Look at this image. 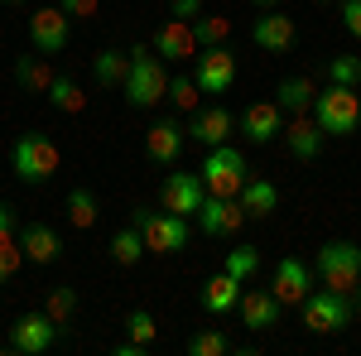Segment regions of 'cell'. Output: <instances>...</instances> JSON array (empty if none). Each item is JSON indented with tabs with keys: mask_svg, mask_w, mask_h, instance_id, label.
I'll use <instances>...</instances> for the list:
<instances>
[{
	"mask_svg": "<svg viewBox=\"0 0 361 356\" xmlns=\"http://www.w3.org/2000/svg\"><path fill=\"white\" fill-rule=\"evenodd\" d=\"M270 294H275L284 308L308 299V265L299 260V255H284V260L275 265V274H270Z\"/></svg>",
	"mask_w": 361,
	"mask_h": 356,
	"instance_id": "18",
	"label": "cell"
},
{
	"mask_svg": "<svg viewBox=\"0 0 361 356\" xmlns=\"http://www.w3.org/2000/svg\"><path fill=\"white\" fill-rule=\"evenodd\" d=\"M323 5H328V0H323Z\"/></svg>",
	"mask_w": 361,
	"mask_h": 356,
	"instance_id": "46",
	"label": "cell"
},
{
	"mask_svg": "<svg viewBox=\"0 0 361 356\" xmlns=\"http://www.w3.org/2000/svg\"><path fill=\"white\" fill-rule=\"evenodd\" d=\"M226 274H231V279H241V284H246L250 274L260 270V250L255 246H231L226 250V265H222Z\"/></svg>",
	"mask_w": 361,
	"mask_h": 356,
	"instance_id": "33",
	"label": "cell"
},
{
	"mask_svg": "<svg viewBox=\"0 0 361 356\" xmlns=\"http://www.w3.org/2000/svg\"><path fill=\"white\" fill-rule=\"evenodd\" d=\"M68 221H73L78 231H92V226H97V192L92 188L68 192Z\"/></svg>",
	"mask_w": 361,
	"mask_h": 356,
	"instance_id": "31",
	"label": "cell"
},
{
	"mask_svg": "<svg viewBox=\"0 0 361 356\" xmlns=\"http://www.w3.org/2000/svg\"><path fill=\"white\" fill-rule=\"evenodd\" d=\"M130 221H135L140 236H145V250H154V255H173V250L188 246V217H178V212L130 207Z\"/></svg>",
	"mask_w": 361,
	"mask_h": 356,
	"instance_id": "6",
	"label": "cell"
},
{
	"mask_svg": "<svg viewBox=\"0 0 361 356\" xmlns=\"http://www.w3.org/2000/svg\"><path fill=\"white\" fill-rule=\"evenodd\" d=\"M188 25H193L197 49H217V44L231 39V15H197V20H188Z\"/></svg>",
	"mask_w": 361,
	"mask_h": 356,
	"instance_id": "29",
	"label": "cell"
},
{
	"mask_svg": "<svg viewBox=\"0 0 361 356\" xmlns=\"http://www.w3.org/2000/svg\"><path fill=\"white\" fill-rule=\"evenodd\" d=\"M44 313H49L58 323V332L68 337V323L78 318V289H73V284H58L54 294H49V303H44Z\"/></svg>",
	"mask_w": 361,
	"mask_h": 356,
	"instance_id": "30",
	"label": "cell"
},
{
	"mask_svg": "<svg viewBox=\"0 0 361 356\" xmlns=\"http://www.w3.org/2000/svg\"><path fill=\"white\" fill-rule=\"evenodd\" d=\"M279 140L289 145L294 159H318V154H323V130H318V121H313L308 111H294V116L284 121Z\"/></svg>",
	"mask_w": 361,
	"mask_h": 356,
	"instance_id": "16",
	"label": "cell"
},
{
	"mask_svg": "<svg viewBox=\"0 0 361 356\" xmlns=\"http://www.w3.org/2000/svg\"><path fill=\"white\" fill-rule=\"evenodd\" d=\"M236 202H241L246 221H265V217H270V212L279 207V188L270 183V178H255V173H250L246 188L236 192Z\"/></svg>",
	"mask_w": 361,
	"mask_h": 356,
	"instance_id": "22",
	"label": "cell"
},
{
	"mask_svg": "<svg viewBox=\"0 0 361 356\" xmlns=\"http://www.w3.org/2000/svg\"><path fill=\"white\" fill-rule=\"evenodd\" d=\"M313 97H318V87H313V78H284L279 82V92H275V102H279V111H308L313 106Z\"/></svg>",
	"mask_w": 361,
	"mask_h": 356,
	"instance_id": "27",
	"label": "cell"
},
{
	"mask_svg": "<svg viewBox=\"0 0 361 356\" xmlns=\"http://www.w3.org/2000/svg\"><path fill=\"white\" fill-rule=\"evenodd\" d=\"M44 97H49V106L63 111V116H82V111H87V92L73 82V78H58V73H54V82H49Z\"/></svg>",
	"mask_w": 361,
	"mask_h": 356,
	"instance_id": "24",
	"label": "cell"
},
{
	"mask_svg": "<svg viewBox=\"0 0 361 356\" xmlns=\"http://www.w3.org/2000/svg\"><path fill=\"white\" fill-rule=\"evenodd\" d=\"M202 197H207V188H202V178L188 173V168H173V173H164V183H159V207L164 212H178V217H197Z\"/></svg>",
	"mask_w": 361,
	"mask_h": 356,
	"instance_id": "11",
	"label": "cell"
},
{
	"mask_svg": "<svg viewBox=\"0 0 361 356\" xmlns=\"http://www.w3.org/2000/svg\"><path fill=\"white\" fill-rule=\"evenodd\" d=\"M197 226H202L207 236H236V231L246 226V212H241L236 197H217V192H207L202 207H197Z\"/></svg>",
	"mask_w": 361,
	"mask_h": 356,
	"instance_id": "12",
	"label": "cell"
},
{
	"mask_svg": "<svg viewBox=\"0 0 361 356\" xmlns=\"http://www.w3.org/2000/svg\"><path fill=\"white\" fill-rule=\"evenodd\" d=\"M29 44H34V54H44V58L63 54V49L73 44V20H68L58 5H39V10L29 15Z\"/></svg>",
	"mask_w": 361,
	"mask_h": 356,
	"instance_id": "8",
	"label": "cell"
},
{
	"mask_svg": "<svg viewBox=\"0 0 361 356\" xmlns=\"http://www.w3.org/2000/svg\"><path fill=\"white\" fill-rule=\"evenodd\" d=\"M313 121H318V130L323 135H352L361 125V97H357V87H337L328 82L318 97H313Z\"/></svg>",
	"mask_w": 361,
	"mask_h": 356,
	"instance_id": "2",
	"label": "cell"
},
{
	"mask_svg": "<svg viewBox=\"0 0 361 356\" xmlns=\"http://www.w3.org/2000/svg\"><path fill=\"white\" fill-rule=\"evenodd\" d=\"M328 82L357 87V82H361V58H357V54H337L333 63H328Z\"/></svg>",
	"mask_w": 361,
	"mask_h": 356,
	"instance_id": "35",
	"label": "cell"
},
{
	"mask_svg": "<svg viewBox=\"0 0 361 356\" xmlns=\"http://www.w3.org/2000/svg\"><path fill=\"white\" fill-rule=\"evenodd\" d=\"M126 54H130V73H126V82H121L126 102H130L135 111H154V106L169 97L164 58L154 54L149 44H135V49H126Z\"/></svg>",
	"mask_w": 361,
	"mask_h": 356,
	"instance_id": "1",
	"label": "cell"
},
{
	"mask_svg": "<svg viewBox=\"0 0 361 356\" xmlns=\"http://www.w3.org/2000/svg\"><path fill=\"white\" fill-rule=\"evenodd\" d=\"M304 328L318 332V337H328V332H342L352 318H357V308H352V294H337V289H318V294H308L304 303Z\"/></svg>",
	"mask_w": 361,
	"mask_h": 356,
	"instance_id": "7",
	"label": "cell"
},
{
	"mask_svg": "<svg viewBox=\"0 0 361 356\" xmlns=\"http://www.w3.org/2000/svg\"><path fill=\"white\" fill-rule=\"evenodd\" d=\"M10 164H15V178L20 183H49L63 164V154H58V145L49 135H39V130H29V135L15 140V149H10Z\"/></svg>",
	"mask_w": 361,
	"mask_h": 356,
	"instance_id": "3",
	"label": "cell"
},
{
	"mask_svg": "<svg viewBox=\"0 0 361 356\" xmlns=\"http://www.w3.org/2000/svg\"><path fill=\"white\" fill-rule=\"evenodd\" d=\"M193 82L202 97H222V92H231V82H236V58H231V49L226 44H217V49H202L193 63Z\"/></svg>",
	"mask_w": 361,
	"mask_h": 356,
	"instance_id": "10",
	"label": "cell"
},
{
	"mask_svg": "<svg viewBox=\"0 0 361 356\" xmlns=\"http://www.w3.org/2000/svg\"><path fill=\"white\" fill-rule=\"evenodd\" d=\"M236 308H241V323H246L250 332H270L279 323V313H284V303H279L270 289H246V294L236 299Z\"/></svg>",
	"mask_w": 361,
	"mask_h": 356,
	"instance_id": "20",
	"label": "cell"
},
{
	"mask_svg": "<svg viewBox=\"0 0 361 356\" xmlns=\"http://www.w3.org/2000/svg\"><path fill=\"white\" fill-rule=\"evenodd\" d=\"M352 308H357V318H361V284L352 289Z\"/></svg>",
	"mask_w": 361,
	"mask_h": 356,
	"instance_id": "42",
	"label": "cell"
},
{
	"mask_svg": "<svg viewBox=\"0 0 361 356\" xmlns=\"http://www.w3.org/2000/svg\"><path fill=\"white\" fill-rule=\"evenodd\" d=\"M313 270H318V284H323V289L352 294L361 284V246L357 241H328V246H318Z\"/></svg>",
	"mask_w": 361,
	"mask_h": 356,
	"instance_id": "5",
	"label": "cell"
},
{
	"mask_svg": "<svg viewBox=\"0 0 361 356\" xmlns=\"http://www.w3.org/2000/svg\"><path fill=\"white\" fill-rule=\"evenodd\" d=\"M15 82L25 87V92H49L54 68L44 63V54H25V58H15Z\"/></svg>",
	"mask_w": 361,
	"mask_h": 356,
	"instance_id": "25",
	"label": "cell"
},
{
	"mask_svg": "<svg viewBox=\"0 0 361 356\" xmlns=\"http://www.w3.org/2000/svg\"><path fill=\"white\" fill-rule=\"evenodd\" d=\"M342 29L361 39V0H342Z\"/></svg>",
	"mask_w": 361,
	"mask_h": 356,
	"instance_id": "39",
	"label": "cell"
},
{
	"mask_svg": "<svg viewBox=\"0 0 361 356\" xmlns=\"http://www.w3.org/2000/svg\"><path fill=\"white\" fill-rule=\"evenodd\" d=\"M231 352V337L222 328H197L188 337V356H226Z\"/></svg>",
	"mask_w": 361,
	"mask_h": 356,
	"instance_id": "32",
	"label": "cell"
},
{
	"mask_svg": "<svg viewBox=\"0 0 361 356\" xmlns=\"http://www.w3.org/2000/svg\"><path fill=\"white\" fill-rule=\"evenodd\" d=\"M250 39H255V49H265V54H289L294 49V39H299V29L289 15H279V10H265L255 29H250Z\"/></svg>",
	"mask_w": 361,
	"mask_h": 356,
	"instance_id": "17",
	"label": "cell"
},
{
	"mask_svg": "<svg viewBox=\"0 0 361 356\" xmlns=\"http://www.w3.org/2000/svg\"><path fill=\"white\" fill-rule=\"evenodd\" d=\"M154 54L164 58V63H188V58L197 54L193 25H188V20H173V15H169L164 25L154 29Z\"/></svg>",
	"mask_w": 361,
	"mask_h": 356,
	"instance_id": "15",
	"label": "cell"
},
{
	"mask_svg": "<svg viewBox=\"0 0 361 356\" xmlns=\"http://www.w3.org/2000/svg\"><path fill=\"white\" fill-rule=\"evenodd\" d=\"M236 299H241V279H231V274H212L207 284H202V294H197V303H202V313H212V318H226L231 308H236Z\"/></svg>",
	"mask_w": 361,
	"mask_h": 356,
	"instance_id": "23",
	"label": "cell"
},
{
	"mask_svg": "<svg viewBox=\"0 0 361 356\" xmlns=\"http://www.w3.org/2000/svg\"><path fill=\"white\" fill-rule=\"evenodd\" d=\"M357 97H361V82H357Z\"/></svg>",
	"mask_w": 361,
	"mask_h": 356,
	"instance_id": "45",
	"label": "cell"
},
{
	"mask_svg": "<svg viewBox=\"0 0 361 356\" xmlns=\"http://www.w3.org/2000/svg\"><path fill=\"white\" fill-rule=\"evenodd\" d=\"M169 102H173L178 111H188V116H193L197 102H202V92H197L193 78H169Z\"/></svg>",
	"mask_w": 361,
	"mask_h": 356,
	"instance_id": "36",
	"label": "cell"
},
{
	"mask_svg": "<svg viewBox=\"0 0 361 356\" xmlns=\"http://www.w3.org/2000/svg\"><path fill=\"white\" fill-rule=\"evenodd\" d=\"M15 236H20L25 260H34V265H54L58 255H63V236H58L49 221H29V226H20Z\"/></svg>",
	"mask_w": 361,
	"mask_h": 356,
	"instance_id": "19",
	"label": "cell"
},
{
	"mask_svg": "<svg viewBox=\"0 0 361 356\" xmlns=\"http://www.w3.org/2000/svg\"><path fill=\"white\" fill-rule=\"evenodd\" d=\"M0 231H15V207L10 202H0Z\"/></svg>",
	"mask_w": 361,
	"mask_h": 356,
	"instance_id": "41",
	"label": "cell"
},
{
	"mask_svg": "<svg viewBox=\"0 0 361 356\" xmlns=\"http://www.w3.org/2000/svg\"><path fill=\"white\" fill-rule=\"evenodd\" d=\"M58 337L63 332H58V323L49 313H20L10 323V337L5 342H10V352H20V356H39V352H49Z\"/></svg>",
	"mask_w": 361,
	"mask_h": 356,
	"instance_id": "9",
	"label": "cell"
},
{
	"mask_svg": "<svg viewBox=\"0 0 361 356\" xmlns=\"http://www.w3.org/2000/svg\"><path fill=\"white\" fill-rule=\"evenodd\" d=\"M0 5H25V0H0Z\"/></svg>",
	"mask_w": 361,
	"mask_h": 356,
	"instance_id": "44",
	"label": "cell"
},
{
	"mask_svg": "<svg viewBox=\"0 0 361 356\" xmlns=\"http://www.w3.org/2000/svg\"><path fill=\"white\" fill-rule=\"evenodd\" d=\"M58 10H63L68 20H73V15H78V20H92V15L102 10V0H58Z\"/></svg>",
	"mask_w": 361,
	"mask_h": 356,
	"instance_id": "38",
	"label": "cell"
},
{
	"mask_svg": "<svg viewBox=\"0 0 361 356\" xmlns=\"http://www.w3.org/2000/svg\"><path fill=\"white\" fill-rule=\"evenodd\" d=\"M126 73H130V54L102 49V54L92 58V78H97L102 87H121V82H126Z\"/></svg>",
	"mask_w": 361,
	"mask_h": 356,
	"instance_id": "28",
	"label": "cell"
},
{
	"mask_svg": "<svg viewBox=\"0 0 361 356\" xmlns=\"http://www.w3.org/2000/svg\"><path fill=\"white\" fill-rule=\"evenodd\" d=\"M169 15H173V20H197V15H202V0H173Z\"/></svg>",
	"mask_w": 361,
	"mask_h": 356,
	"instance_id": "40",
	"label": "cell"
},
{
	"mask_svg": "<svg viewBox=\"0 0 361 356\" xmlns=\"http://www.w3.org/2000/svg\"><path fill=\"white\" fill-rule=\"evenodd\" d=\"M183 130H188L197 145L212 149V145H226V140H231L236 121H231V111H226V106H202V111H193V121H188Z\"/></svg>",
	"mask_w": 361,
	"mask_h": 356,
	"instance_id": "21",
	"label": "cell"
},
{
	"mask_svg": "<svg viewBox=\"0 0 361 356\" xmlns=\"http://www.w3.org/2000/svg\"><path fill=\"white\" fill-rule=\"evenodd\" d=\"M250 5H260V10H275L279 0H250Z\"/></svg>",
	"mask_w": 361,
	"mask_h": 356,
	"instance_id": "43",
	"label": "cell"
},
{
	"mask_svg": "<svg viewBox=\"0 0 361 356\" xmlns=\"http://www.w3.org/2000/svg\"><path fill=\"white\" fill-rule=\"evenodd\" d=\"M197 178H202V188L217 192V197H236L250 178V164H246V154H241L236 145H212L207 159H202V168H197Z\"/></svg>",
	"mask_w": 361,
	"mask_h": 356,
	"instance_id": "4",
	"label": "cell"
},
{
	"mask_svg": "<svg viewBox=\"0 0 361 356\" xmlns=\"http://www.w3.org/2000/svg\"><path fill=\"white\" fill-rule=\"evenodd\" d=\"M236 130H241L250 145H270V140H279V130H284V111H279V102H250V106L241 111V121H236Z\"/></svg>",
	"mask_w": 361,
	"mask_h": 356,
	"instance_id": "14",
	"label": "cell"
},
{
	"mask_svg": "<svg viewBox=\"0 0 361 356\" xmlns=\"http://www.w3.org/2000/svg\"><path fill=\"white\" fill-rule=\"evenodd\" d=\"M126 332H130V342H140V347H154V337H159V328H154V318H149L145 308H135V313H126Z\"/></svg>",
	"mask_w": 361,
	"mask_h": 356,
	"instance_id": "37",
	"label": "cell"
},
{
	"mask_svg": "<svg viewBox=\"0 0 361 356\" xmlns=\"http://www.w3.org/2000/svg\"><path fill=\"white\" fill-rule=\"evenodd\" d=\"M111 260L121 265V270H130V265L145 260V236H140L135 221H130V226H121V231L111 236Z\"/></svg>",
	"mask_w": 361,
	"mask_h": 356,
	"instance_id": "26",
	"label": "cell"
},
{
	"mask_svg": "<svg viewBox=\"0 0 361 356\" xmlns=\"http://www.w3.org/2000/svg\"><path fill=\"white\" fill-rule=\"evenodd\" d=\"M183 145H188V130H183L173 116H159V121L145 130V154H149V164H178Z\"/></svg>",
	"mask_w": 361,
	"mask_h": 356,
	"instance_id": "13",
	"label": "cell"
},
{
	"mask_svg": "<svg viewBox=\"0 0 361 356\" xmlns=\"http://www.w3.org/2000/svg\"><path fill=\"white\" fill-rule=\"evenodd\" d=\"M20 265H25L20 236H15V231H0V284H5V279H15V274H20Z\"/></svg>",
	"mask_w": 361,
	"mask_h": 356,
	"instance_id": "34",
	"label": "cell"
}]
</instances>
